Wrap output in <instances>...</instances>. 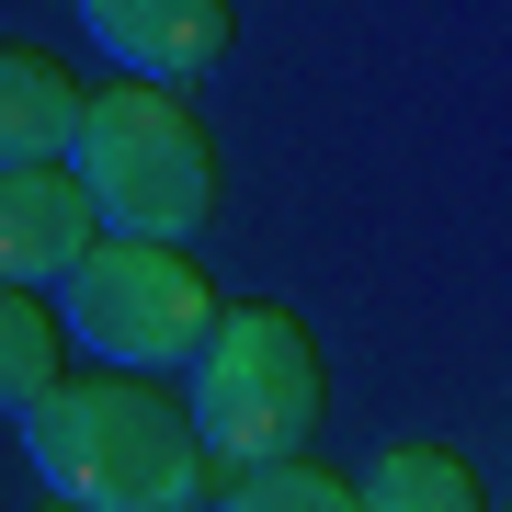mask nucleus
I'll list each match as a JSON object with an SVG mask.
<instances>
[{
  "label": "nucleus",
  "instance_id": "5",
  "mask_svg": "<svg viewBox=\"0 0 512 512\" xmlns=\"http://www.w3.org/2000/svg\"><path fill=\"white\" fill-rule=\"evenodd\" d=\"M103 251V205L80 183V160H23L0 171V285H69Z\"/></svg>",
  "mask_w": 512,
  "mask_h": 512
},
{
  "label": "nucleus",
  "instance_id": "3",
  "mask_svg": "<svg viewBox=\"0 0 512 512\" xmlns=\"http://www.w3.org/2000/svg\"><path fill=\"white\" fill-rule=\"evenodd\" d=\"M183 399H194L205 444H217L228 478H239V467H285V456L319 444L330 365H319V342H308L296 308H228L217 342H205V365L183 376Z\"/></svg>",
  "mask_w": 512,
  "mask_h": 512
},
{
  "label": "nucleus",
  "instance_id": "9",
  "mask_svg": "<svg viewBox=\"0 0 512 512\" xmlns=\"http://www.w3.org/2000/svg\"><path fill=\"white\" fill-rule=\"evenodd\" d=\"M365 512H490V501H478V467L456 444H376Z\"/></svg>",
  "mask_w": 512,
  "mask_h": 512
},
{
  "label": "nucleus",
  "instance_id": "4",
  "mask_svg": "<svg viewBox=\"0 0 512 512\" xmlns=\"http://www.w3.org/2000/svg\"><path fill=\"white\" fill-rule=\"evenodd\" d=\"M57 319L92 365H137V376H194L217 342V285H205L194 239H126L103 228V251L57 285Z\"/></svg>",
  "mask_w": 512,
  "mask_h": 512
},
{
  "label": "nucleus",
  "instance_id": "10",
  "mask_svg": "<svg viewBox=\"0 0 512 512\" xmlns=\"http://www.w3.org/2000/svg\"><path fill=\"white\" fill-rule=\"evenodd\" d=\"M217 512H365V478H330L319 456H285V467H239Z\"/></svg>",
  "mask_w": 512,
  "mask_h": 512
},
{
  "label": "nucleus",
  "instance_id": "11",
  "mask_svg": "<svg viewBox=\"0 0 512 512\" xmlns=\"http://www.w3.org/2000/svg\"><path fill=\"white\" fill-rule=\"evenodd\" d=\"M46 512H69V501H46Z\"/></svg>",
  "mask_w": 512,
  "mask_h": 512
},
{
  "label": "nucleus",
  "instance_id": "1",
  "mask_svg": "<svg viewBox=\"0 0 512 512\" xmlns=\"http://www.w3.org/2000/svg\"><path fill=\"white\" fill-rule=\"evenodd\" d=\"M23 456L69 512H205V490H228V456L205 444L194 399H171L137 365L69 376L23 421Z\"/></svg>",
  "mask_w": 512,
  "mask_h": 512
},
{
  "label": "nucleus",
  "instance_id": "7",
  "mask_svg": "<svg viewBox=\"0 0 512 512\" xmlns=\"http://www.w3.org/2000/svg\"><path fill=\"white\" fill-rule=\"evenodd\" d=\"M80 126H92V92H80L57 57L0 46V171H23V160H80Z\"/></svg>",
  "mask_w": 512,
  "mask_h": 512
},
{
  "label": "nucleus",
  "instance_id": "8",
  "mask_svg": "<svg viewBox=\"0 0 512 512\" xmlns=\"http://www.w3.org/2000/svg\"><path fill=\"white\" fill-rule=\"evenodd\" d=\"M57 387H69V319H57V296L46 285H0V410H12V433Z\"/></svg>",
  "mask_w": 512,
  "mask_h": 512
},
{
  "label": "nucleus",
  "instance_id": "6",
  "mask_svg": "<svg viewBox=\"0 0 512 512\" xmlns=\"http://www.w3.org/2000/svg\"><path fill=\"white\" fill-rule=\"evenodd\" d=\"M80 35L114 57V80H171L194 92L239 35V0H80Z\"/></svg>",
  "mask_w": 512,
  "mask_h": 512
},
{
  "label": "nucleus",
  "instance_id": "2",
  "mask_svg": "<svg viewBox=\"0 0 512 512\" xmlns=\"http://www.w3.org/2000/svg\"><path fill=\"white\" fill-rule=\"evenodd\" d=\"M80 183H92L103 228H126V239H205L228 171H217L194 92L114 80V92H92V126H80Z\"/></svg>",
  "mask_w": 512,
  "mask_h": 512
}]
</instances>
